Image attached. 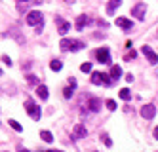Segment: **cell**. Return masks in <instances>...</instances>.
I'll list each match as a JSON object with an SVG mask.
<instances>
[{"label": "cell", "instance_id": "1", "mask_svg": "<svg viewBox=\"0 0 158 152\" xmlns=\"http://www.w3.org/2000/svg\"><path fill=\"white\" fill-rule=\"evenodd\" d=\"M84 42H80V40H69V38H63L61 42H59V48L63 50V51H80L82 48H84Z\"/></svg>", "mask_w": 158, "mask_h": 152}, {"label": "cell", "instance_id": "2", "mask_svg": "<svg viewBox=\"0 0 158 152\" xmlns=\"http://www.w3.org/2000/svg\"><path fill=\"white\" fill-rule=\"evenodd\" d=\"M25 110L29 112V116L32 120H40V116H42V110H40V107L32 101V99H27L25 101Z\"/></svg>", "mask_w": 158, "mask_h": 152}, {"label": "cell", "instance_id": "3", "mask_svg": "<svg viewBox=\"0 0 158 152\" xmlns=\"http://www.w3.org/2000/svg\"><path fill=\"white\" fill-rule=\"evenodd\" d=\"M27 25H31V27H40V25H44V17H42V14L40 11H29L27 14Z\"/></svg>", "mask_w": 158, "mask_h": 152}, {"label": "cell", "instance_id": "4", "mask_svg": "<svg viewBox=\"0 0 158 152\" xmlns=\"http://www.w3.org/2000/svg\"><path fill=\"white\" fill-rule=\"evenodd\" d=\"M92 84L94 86H110V78H109V74H105V72H94L92 74Z\"/></svg>", "mask_w": 158, "mask_h": 152}, {"label": "cell", "instance_id": "5", "mask_svg": "<svg viewBox=\"0 0 158 152\" xmlns=\"http://www.w3.org/2000/svg\"><path fill=\"white\" fill-rule=\"evenodd\" d=\"M154 114H156V107L152 103H149V105H143L141 107V116L145 120H152L154 118Z\"/></svg>", "mask_w": 158, "mask_h": 152}, {"label": "cell", "instance_id": "6", "mask_svg": "<svg viewBox=\"0 0 158 152\" xmlns=\"http://www.w3.org/2000/svg\"><path fill=\"white\" fill-rule=\"evenodd\" d=\"M141 51H143V55L147 57V61H149L151 65H158V55L151 50V46H143Z\"/></svg>", "mask_w": 158, "mask_h": 152}, {"label": "cell", "instance_id": "7", "mask_svg": "<svg viewBox=\"0 0 158 152\" xmlns=\"http://www.w3.org/2000/svg\"><path fill=\"white\" fill-rule=\"evenodd\" d=\"M145 14H147V6H145L143 2L135 4V6L131 8V15H135L139 21H143V19H145Z\"/></svg>", "mask_w": 158, "mask_h": 152}, {"label": "cell", "instance_id": "8", "mask_svg": "<svg viewBox=\"0 0 158 152\" xmlns=\"http://www.w3.org/2000/svg\"><path fill=\"white\" fill-rule=\"evenodd\" d=\"M95 57H97V61H99V63H103V65H109V63H110V53H109L107 48L97 50V51H95Z\"/></svg>", "mask_w": 158, "mask_h": 152}, {"label": "cell", "instance_id": "9", "mask_svg": "<svg viewBox=\"0 0 158 152\" xmlns=\"http://www.w3.org/2000/svg\"><path fill=\"white\" fill-rule=\"evenodd\" d=\"M55 21H57V32L65 36V34L71 31V23L69 21H63L61 17H55Z\"/></svg>", "mask_w": 158, "mask_h": 152}, {"label": "cell", "instance_id": "10", "mask_svg": "<svg viewBox=\"0 0 158 152\" xmlns=\"http://www.w3.org/2000/svg\"><path fill=\"white\" fill-rule=\"evenodd\" d=\"M73 135H74L76 139H82V137H86V135H88V129H86L82 124H76V125L73 127Z\"/></svg>", "mask_w": 158, "mask_h": 152}, {"label": "cell", "instance_id": "11", "mask_svg": "<svg viewBox=\"0 0 158 152\" xmlns=\"http://www.w3.org/2000/svg\"><path fill=\"white\" fill-rule=\"evenodd\" d=\"M116 25H118L120 29H124V31H131L133 23H131L130 19H126V17H118V19H116Z\"/></svg>", "mask_w": 158, "mask_h": 152}, {"label": "cell", "instance_id": "12", "mask_svg": "<svg viewBox=\"0 0 158 152\" xmlns=\"http://www.w3.org/2000/svg\"><path fill=\"white\" fill-rule=\"evenodd\" d=\"M88 107H89V110H92V112H97V110L101 109V101H99L97 97H89Z\"/></svg>", "mask_w": 158, "mask_h": 152}, {"label": "cell", "instance_id": "13", "mask_svg": "<svg viewBox=\"0 0 158 152\" xmlns=\"http://www.w3.org/2000/svg\"><path fill=\"white\" fill-rule=\"evenodd\" d=\"M122 4V0H110V2L107 4V14L109 15H114V11H116V8Z\"/></svg>", "mask_w": 158, "mask_h": 152}, {"label": "cell", "instance_id": "14", "mask_svg": "<svg viewBox=\"0 0 158 152\" xmlns=\"http://www.w3.org/2000/svg\"><path fill=\"white\" fill-rule=\"evenodd\" d=\"M89 21V17L88 15H78V19H76V31H82L84 29V25Z\"/></svg>", "mask_w": 158, "mask_h": 152}, {"label": "cell", "instance_id": "15", "mask_svg": "<svg viewBox=\"0 0 158 152\" xmlns=\"http://www.w3.org/2000/svg\"><path fill=\"white\" fill-rule=\"evenodd\" d=\"M120 76H122V68L118 65H112V68H110V78L112 80H118Z\"/></svg>", "mask_w": 158, "mask_h": 152}, {"label": "cell", "instance_id": "16", "mask_svg": "<svg viewBox=\"0 0 158 152\" xmlns=\"http://www.w3.org/2000/svg\"><path fill=\"white\" fill-rule=\"evenodd\" d=\"M36 93H38V97H40V99H48V95H50L46 86H38V88H36Z\"/></svg>", "mask_w": 158, "mask_h": 152}, {"label": "cell", "instance_id": "17", "mask_svg": "<svg viewBox=\"0 0 158 152\" xmlns=\"http://www.w3.org/2000/svg\"><path fill=\"white\" fill-rule=\"evenodd\" d=\"M118 95H120V99H124V101H130V99H131V91H130L128 88H122Z\"/></svg>", "mask_w": 158, "mask_h": 152}, {"label": "cell", "instance_id": "18", "mask_svg": "<svg viewBox=\"0 0 158 152\" xmlns=\"http://www.w3.org/2000/svg\"><path fill=\"white\" fill-rule=\"evenodd\" d=\"M50 68H52V71H55V72H57V71H61V68H63V63H61L59 59H53V61L50 63Z\"/></svg>", "mask_w": 158, "mask_h": 152}, {"label": "cell", "instance_id": "19", "mask_svg": "<svg viewBox=\"0 0 158 152\" xmlns=\"http://www.w3.org/2000/svg\"><path fill=\"white\" fill-rule=\"evenodd\" d=\"M73 93H74V88H73V86H67V88L63 89V97L71 99V97H73Z\"/></svg>", "mask_w": 158, "mask_h": 152}, {"label": "cell", "instance_id": "20", "mask_svg": "<svg viewBox=\"0 0 158 152\" xmlns=\"http://www.w3.org/2000/svg\"><path fill=\"white\" fill-rule=\"evenodd\" d=\"M40 137H42V141H46V143H52V133L50 131H40Z\"/></svg>", "mask_w": 158, "mask_h": 152}, {"label": "cell", "instance_id": "21", "mask_svg": "<svg viewBox=\"0 0 158 152\" xmlns=\"http://www.w3.org/2000/svg\"><path fill=\"white\" fill-rule=\"evenodd\" d=\"M80 71L82 72H92V63H82L80 65Z\"/></svg>", "mask_w": 158, "mask_h": 152}, {"label": "cell", "instance_id": "22", "mask_svg": "<svg viewBox=\"0 0 158 152\" xmlns=\"http://www.w3.org/2000/svg\"><path fill=\"white\" fill-rule=\"evenodd\" d=\"M105 105H107V109H109V110H114V109H116V103L112 101V99H107Z\"/></svg>", "mask_w": 158, "mask_h": 152}, {"label": "cell", "instance_id": "23", "mask_svg": "<svg viewBox=\"0 0 158 152\" xmlns=\"http://www.w3.org/2000/svg\"><path fill=\"white\" fill-rule=\"evenodd\" d=\"M10 125H12L15 131H21V129H23V127H21V124H19V122H15V120H10Z\"/></svg>", "mask_w": 158, "mask_h": 152}, {"label": "cell", "instance_id": "24", "mask_svg": "<svg viewBox=\"0 0 158 152\" xmlns=\"http://www.w3.org/2000/svg\"><path fill=\"white\" fill-rule=\"evenodd\" d=\"M135 57H137V51H135V50H131V51L128 53V57H126V61H131V59H135Z\"/></svg>", "mask_w": 158, "mask_h": 152}, {"label": "cell", "instance_id": "25", "mask_svg": "<svg viewBox=\"0 0 158 152\" xmlns=\"http://www.w3.org/2000/svg\"><path fill=\"white\" fill-rule=\"evenodd\" d=\"M2 61H4V63H6L8 67H12V59H10L8 55H2Z\"/></svg>", "mask_w": 158, "mask_h": 152}, {"label": "cell", "instance_id": "26", "mask_svg": "<svg viewBox=\"0 0 158 152\" xmlns=\"http://www.w3.org/2000/svg\"><path fill=\"white\" fill-rule=\"evenodd\" d=\"M103 143H105L107 146H110V145H112V141L109 139V135H103Z\"/></svg>", "mask_w": 158, "mask_h": 152}, {"label": "cell", "instance_id": "27", "mask_svg": "<svg viewBox=\"0 0 158 152\" xmlns=\"http://www.w3.org/2000/svg\"><path fill=\"white\" fill-rule=\"evenodd\" d=\"M23 4L27 6V4H29V0H17V8H21V6H23Z\"/></svg>", "mask_w": 158, "mask_h": 152}, {"label": "cell", "instance_id": "28", "mask_svg": "<svg viewBox=\"0 0 158 152\" xmlns=\"http://www.w3.org/2000/svg\"><path fill=\"white\" fill-rule=\"evenodd\" d=\"M126 82H133V74H131V72L126 74Z\"/></svg>", "mask_w": 158, "mask_h": 152}, {"label": "cell", "instance_id": "29", "mask_svg": "<svg viewBox=\"0 0 158 152\" xmlns=\"http://www.w3.org/2000/svg\"><path fill=\"white\" fill-rule=\"evenodd\" d=\"M17 150H19V152H29V150H27V148H23V146H17Z\"/></svg>", "mask_w": 158, "mask_h": 152}, {"label": "cell", "instance_id": "30", "mask_svg": "<svg viewBox=\"0 0 158 152\" xmlns=\"http://www.w3.org/2000/svg\"><path fill=\"white\" fill-rule=\"evenodd\" d=\"M154 139H158V127H154Z\"/></svg>", "mask_w": 158, "mask_h": 152}, {"label": "cell", "instance_id": "31", "mask_svg": "<svg viewBox=\"0 0 158 152\" xmlns=\"http://www.w3.org/2000/svg\"><path fill=\"white\" fill-rule=\"evenodd\" d=\"M46 152H63V150H46Z\"/></svg>", "mask_w": 158, "mask_h": 152}, {"label": "cell", "instance_id": "32", "mask_svg": "<svg viewBox=\"0 0 158 152\" xmlns=\"http://www.w3.org/2000/svg\"><path fill=\"white\" fill-rule=\"evenodd\" d=\"M0 76H2V68H0Z\"/></svg>", "mask_w": 158, "mask_h": 152}, {"label": "cell", "instance_id": "33", "mask_svg": "<svg viewBox=\"0 0 158 152\" xmlns=\"http://www.w3.org/2000/svg\"><path fill=\"white\" fill-rule=\"evenodd\" d=\"M4 152H8V150H4Z\"/></svg>", "mask_w": 158, "mask_h": 152}]
</instances>
